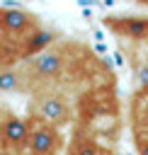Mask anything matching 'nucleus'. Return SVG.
I'll return each mask as SVG.
<instances>
[{
  "instance_id": "nucleus-11",
  "label": "nucleus",
  "mask_w": 148,
  "mask_h": 155,
  "mask_svg": "<svg viewBox=\"0 0 148 155\" xmlns=\"http://www.w3.org/2000/svg\"><path fill=\"white\" fill-rule=\"evenodd\" d=\"M138 87L148 92V61H146V63L138 68Z\"/></svg>"
},
{
  "instance_id": "nucleus-3",
  "label": "nucleus",
  "mask_w": 148,
  "mask_h": 155,
  "mask_svg": "<svg viewBox=\"0 0 148 155\" xmlns=\"http://www.w3.org/2000/svg\"><path fill=\"white\" fill-rule=\"evenodd\" d=\"M39 27L36 17L19 7H0V31L7 39H22Z\"/></svg>"
},
{
  "instance_id": "nucleus-9",
  "label": "nucleus",
  "mask_w": 148,
  "mask_h": 155,
  "mask_svg": "<svg viewBox=\"0 0 148 155\" xmlns=\"http://www.w3.org/2000/svg\"><path fill=\"white\" fill-rule=\"evenodd\" d=\"M68 155H112L107 148L97 145L95 140H78L75 145H70V153Z\"/></svg>"
},
{
  "instance_id": "nucleus-10",
  "label": "nucleus",
  "mask_w": 148,
  "mask_h": 155,
  "mask_svg": "<svg viewBox=\"0 0 148 155\" xmlns=\"http://www.w3.org/2000/svg\"><path fill=\"white\" fill-rule=\"evenodd\" d=\"M136 116H138V124L143 128H148V94H143L136 104Z\"/></svg>"
},
{
  "instance_id": "nucleus-5",
  "label": "nucleus",
  "mask_w": 148,
  "mask_h": 155,
  "mask_svg": "<svg viewBox=\"0 0 148 155\" xmlns=\"http://www.w3.org/2000/svg\"><path fill=\"white\" fill-rule=\"evenodd\" d=\"M104 27L112 34H119L124 39H133V41H148V17H107Z\"/></svg>"
},
{
  "instance_id": "nucleus-7",
  "label": "nucleus",
  "mask_w": 148,
  "mask_h": 155,
  "mask_svg": "<svg viewBox=\"0 0 148 155\" xmlns=\"http://www.w3.org/2000/svg\"><path fill=\"white\" fill-rule=\"evenodd\" d=\"M53 39H56V34H53L51 29L36 27V29L29 31L27 36H22V53H24V58H32V56L46 51V48L53 44Z\"/></svg>"
},
{
  "instance_id": "nucleus-8",
  "label": "nucleus",
  "mask_w": 148,
  "mask_h": 155,
  "mask_svg": "<svg viewBox=\"0 0 148 155\" xmlns=\"http://www.w3.org/2000/svg\"><path fill=\"white\" fill-rule=\"evenodd\" d=\"M24 73L12 68H0V92H22L24 90Z\"/></svg>"
},
{
  "instance_id": "nucleus-2",
  "label": "nucleus",
  "mask_w": 148,
  "mask_h": 155,
  "mask_svg": "<svg viewBox=\"0 0 148 155\" xmlns=\"http://www.w3.org/2000/svg\"><path fill=\"white\" fill-rule=\"evenodd\" d=\"M63 65H66V58L63 53L58 51H41L32 58H27V65H24V78H32V80H39V82H46V80H53L63 73Z\"/></svg>"
},
{
  "instance_id": "nucleus-1",
  "label": "nucleus",
  "mask_w": 148,
  "mask_h": 155,
  "mask_svg": "<svg viewBox=\"0 0 148 155\" xmlns=\"http://www.w3.org/2000/svg\"><path fill=\"white\" fill-rule=\"evenodd\" d=\"M63 148V136L58 131V126L44 121L41 116H36V121H29V140H27V150L32 155H58Z\"/></svg>"
},
{
  "instance_id": "nucleus-4",
  "label": "nucleus",
  "mask_w": 148,
  "mask_h": 155,
  "mask_svg": "<svg viewBox=\"0 0 148 155\" xmlns=\"http://www.w3.org/2000/svg\"><path fill=\"white\" fill-rule=\"evenodd\" d=\"M36 114H39L44 121H49V124H53V126H58V128H61V126H68L70 119H73L68 102H66L61 94H56V92L39 94V99H36Z\"/></svg>"
},
{
  "instance_id": "nucleus-12",
  "label": "nucleus",
  "mask_w": 148,
  "mask_h": 155,
  "mask_svg": "<svg viewBox=\"0 0 148 155\" xmlns=\"http://www.w3.org/2000/svg\"><path fill=\"white\" fill-rule=\"evenodd\" d=\"M136 148H138V155H148V136L146 133L136 136Z\"/></svg>"
},
{
  "instance_id": "nucleus-6",
  "label": "nucleus",
  "mask_w": 148,
  "mask_h": 155,
  "mask_svg": "<svg viewBox=\"0 0 148 155\" xmlns=\"http://www.w3.org/2000/svg\"><path fill=\"white\" fill-rule=\"evenodd\" d=\"M0 140H2V145L12 148V150L27 148V140H29V121H24L19 116H7L0 124Z\"/></svg>"
}]
</instances>
